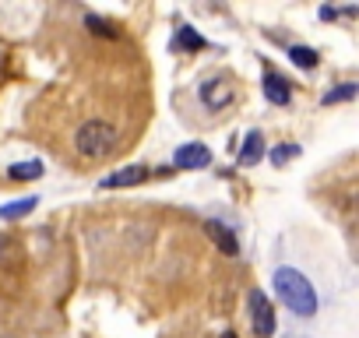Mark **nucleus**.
<instances>
[{"label":"nucleus","instance_id":"f257e3e1","mask_svg":"<svg viewBox=\"0 0 359 338\" xmlns=\"http://www.w3.org/2000/svg\"><path fill=\"white\" fill-rule=\"evenodd\" d=\"M271 282H275L278 299H282L296 317H313V313H317V289H313V282H310L303 271H296V268H275Z\"/></svg>","mask_w":359,"mask_h":338},{"label":"nucleus","instance_id":"f03ea898","mask_svg":"<svg viewBox=\"0 0 359 338\" xmlns=\"http://www.w3.org/2000/svg\"><path fill=\"white\" fill-rule=\"evenodd\" d=\"M116 141H120V134H116V127L109 120H88L74 134V148L85 158H106L116 148Z\"/></svg>","mask_w":359,"mask_h":338},{"label":"nucleus","instance_id":"7ed1b4c3","mask_svg":"<svg viewBox=\"0 0 359 338\" xmlns=\"http://www.w3.org/2000/svg\"><path fill=\"white\" fill-rule=\"evenodd\" d=\"M247 303H250V324H254V334H257V338H271V334L278 331V317H275L271 299H268L261 289H250Z\"/></svg>","mask_w":359,"mask_h":338},{"label":"nucleus","instance_id":"20e7f679","mask_svg":"<svg viewBox=\"0 0 359 338\" xmlns=\"http://www.w3.org/2000/svg\"><path fill=\"white\" fill-rule=\"evenodd\" d=\"M208 165H212V148L201 141L180 144L172 151V169H208Z\"/></svg>","mask_w":359,"mask_h":338},{"label":"nucleus","instance_id":"39448f33","mask_svg":"<svg viewBox=\"0 0 359 338\" xmlns=\"http://www.w3.org/2000/svg\"><path fill=\"white\" fill-rule=\"evenodd\" d=\"M144 180H148V169H144V165H123V169H116V173H109V177L99 180V191L137 187V184H144Z\"/></svg>","mask_w":359,"mask_h":338},{"label":"nucleus","instance_id":"423d86ee","mask_svg":"<svg viewBox=\"0 0 359 338\" xmlns=\"http://www.w3.org/2000/svg\"><path fill=\"white\" fill-rule=\"evenodd\" d=\"M205 233L212 236V243L226 254V257H236L240 254V240H236V233L226 226V222H219V219H208L205 222Z\"/></svg>","mask_w":359,"mask_h":338},{"label":"nucleus","instance_id":"0eeeda50","mask_svg":"<svg viewBox=\"0 0 359 338\" xmlns=\"http://www.w3.org/2000/svg\"><path fill=\"white\" fill-rule=\"evenodd\" d=\"M264 95H268V102H275V106H289V102H292V85H289L282 74L268 71V74H264Z\"/></svg>","mask_w":359,"mask_h":338},{"label":"nucleus","instance_id":"6e6552de","mask_svg":"<svg viewBox=\"0 0 359 338\" xmlns=\"http://www.w3.org/2000/svg\"><path fill=\"white\" fill-rule=\"evenodd\" d=\"M201 102L208 106V109H222V106H229L233 102V92L226 88V81H205L201 85Z\"/></svg>","mask_w":359,"mask_h":338},{"label":"nucleus","instance_id":"1a4fd4ad","mask_svg":"<svg viewBox=\"0 0 359 338\" xmlns=\"http://www.w3.org/2000/svg\"><path fill=\"white\" fill-rule=\"evenodd\" d=\"M261 158H264V134L250 130L243 137V148H240V165H257Z\"/></svg>","mask_w":359,"mask_h":338},{"label":"nucleus","instance_id":"9d476101","mask_svg":"<svg viewBox=\"0 0 359 338\" xmlns=\"http://www.w3.org/2000/svg\"><path fill=\"white\" fill-rule=\"evenodd\" d=\"M8 177H11V180H39V177H43V162H39V158L15 162V165L8 169Z\"/></svg>","mask_w":359,"mask_h":338},{"label":"nucleus","instance_id":"9b49d317","mask_svg":"<svg viewBox=\"0 0 359 338\" xmlns=\"http://www.w3.org/2000/svg\"><path fill=\"white\" fill-rule=\"evenodd\" d=\"M355 92H359V85H355V81H341L338 88L324 92V95H320V102H324V106H334V102H352V99H355Z\"/></svg>","mask_w":359,"mask_h":338},{"label":"nucleus","instance_id":"f8f14e48","mask_svg":"<svg viewBox=\"0 0 359 338\" xmlns=\"http://www.w3.org/2000/svg\"><path fill=\"white\" fill-rule=\"evenodd\" d=\"M36 205H39V198H36V194H32V198H25V201L4 205V208H0V219H25L29 212H36Z\"/></svg>","mask_w":359,"mask_h":338},{"label":"nucleus","instance_id":"ddd939ff","mask_svg":"<svg viewBox=\"0 0 359 338\" xmlns=\"http://www.w3.org/2000/svg\"><path fill=\"white\" fill-rule=\"evenodd\" d=\"M289 57L296 67H306V71L317 67V50H310V46H289Z\"/></svg>","mask_w":359,"mask_h":338},{"label":"nucleus","instance_id":"4468645a","mask_svg":"<svg viewBox=\"0 0 359 338\" xmlns=\"http://www.w3.org/2000/svg\"><path fill=\"white\" fill-rule=\"evenodd\" d=\"M176 46H184V50H205L208 43L191 29V25H180V36H176Z\"/></svg>","mask_w":359,"mask_h":338},{"label":"nucleus","instance_id":"2eb2a0df","mask_svg":"<svg viewBox=\"0 0 359 338\" xmlns=\"http://www.w3.org/2000/svg\"><path fill=\"white\" fill-rule=\"evenodd\" d=\"M299 151H303L299 144H282V148H271V162H275V165H285V162H289V158H296Z\"/></svg>","mask_w":359,"mask_h":338},{"label":"nucleus","instance_id":"dca6fc26","mask_svg":"<svg viewBox=\"0 0 359 338\" xmlns=\"http://www.w3.org/2000/svg\"><path fill=\"white\" fill-rule=\"evenodd\" d=\"M85 25H88L95 36H116V32H113V25H109V22H102L99 15H85Z\"/></svg>","mask_w":359,"mask_h":338},{"label":"nucleus","instance_id":"f3484780","mask_svg":"<svg viewBox=\"0 0 359 338\" xmlns=\"http://www.w3.org/2000/svg\"><path fill=\"white\" fill-rule=\"evenodd\" d=\"M320 18L331 22V18H338V11H334V8H320Z\"/></svg>","mask_w":359,"mask_h":338},{"label":"nucleus","instance_id":"a211bd4d","mask_svg":"<svg viewBox=\"0 0 359 338\" xmlns=\"http://www.w3.org/2000/svg\"><path fill=\"white\" fill-rule=\"evenodd\" d=\"M4 250H8V240H4V236H0V257H4Z\"/></svg>","mask_w":359,"mask_h":338},{"label":"nucleus","instance_id":"6ab92c4d","mask_svg":"<svg viewBox=\"0 0 359 338\" xmlns=\"http://www.w3.org/2000/svg\"><path fill=\"white\" fill-rule=\"evenodd\" d=\"M219 338H236V334H233V331H226V334H219Z\"/></svg>","mask_w":359,"mask_h":338}]
</instances>
